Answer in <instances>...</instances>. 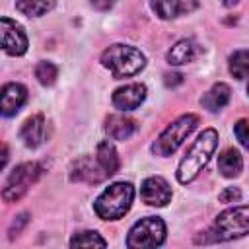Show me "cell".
Wrapping results in <instances>:
<instances>
[{
  "instance_id": "obj_1",
  "label": "cell",
  "mask_w": 249,
  "mask_h": 249,
  "mask_svg": "<svg viewBox=\"0 0 249 249\" xmlns=\"http://www.w3.org/2000/svg\"><path fill=\"white\" fill-rule=\"evenodd\" d=\"M216 146H218V132L214 128L202 130L198 134V138L193 142V146L189 148V152L185 154V158L179 161L177 181L183 185L191 183L200 173V169L210 161Z\"/></svg>"
},
{
  "instance_id": "obj_2",
  "label": "cell",
  "mask_w": 249,
  "mask_h": 249,
  "mask_svg": "<svg viewBox=\"0 0 249 249\" xmlns=\"http://www.w3.org/2000/svg\"><path fill=\"white\" fill-rule=\"evenodd\" d=\"M249 233V206H233L218 214L212 228L202 231V237H196V243L210 241H230Z\"/></svg>"
},
{
  "instance_id": "obj_3",
  "label": "cell",
  "mask_w": 249,
  "mask_h": 249,
  "mask_svg": "<svg viewBox=\"0 0 249 249\" xmlns=\"http://www.w3.org/2000/svg\"><path fill=\"white\" fill-rule=\"evenodd\" d=\"M132 198L134 187L130 183H113L95 198L93 210L101 220H119L128 212Z\"/></svg>"
},
{
  "instance_id": "obj_4",
  "label": "cell",
  "mask_w": 249,
  "mask_h": 249,
  "mask_svg": "<svg viewBox=\"0 0 249 249\" xmlns=\"http://www.w3.org/2000/svg\"><path fill=\"white\" fill-rule=\"evenodd\" d=\"M101 64L111 70L115 80L138 74L146 66L144 54L130 45H111L101 54Z\"/></svg>"
},
{
  "instance_id": "obj_5",
  "label": "cell",
  "mask_w": 249,
  "mask_h": 249,
  "mask_svg": "<svg viewBox=\"0 0 249 249\" xmlns=\"http://www.w3.org/2000/svg\"><path fill=\"white\" fill-rule=\"evenodd\" d=\"M196 124H198V117H196V115H191V113L181 115L179 119H175V121L158 136V140L152 144V152H154L156 156H161V158L171 156V154L183 144V140L196 128Z\"/></svg>"
},
{
  "instance_id": "obj_6",
  "label": "cell",
  "mask_w": 249,
  "mask_h": 249,
  "mask_svg": "<svg viewBox=\"0 0 249 249\" xmlns=\"http://www.w3.org/2000/svg\"><path fill=\"white\" fill-rule=\"evenodd\" d=\"M43 167L37 161H25L19 163L12 169V173L6 179V185L2 189V198L4 202H18L31 185H35V181L41 177Z\"/></svg>"
},
{
  "instance_id": "obj_7",
  "label": "cell",
  "mask_w": 249,
  "mask_h": 249,
  "mask_svg": "<svg viewBox=\"0 0 249 249\" xmlns=\"http://www.w3.org/2000/svg\"><path fill=\"white\" fill-rule=\"evenodd\" d=\"M165 241V224L158 216H148L138 220L126 237V247L142 249V247H158Z\"/></svg>"
},
{
  "instance_id": "obj_8",
  "label": "cell",
  "mask_w": 249,
  "mask_h": 249,
  "mask_svg": "<svg viewBox=\"0 0 249 249\" xmlns=\"http://www.w3.org/2000/svg\"><path fill=\"white\" fill-rule=\"evenodd\" d=\"M0 31H2V49H4V53L12 54V56H19L27 51V35H25L23 27L18 21L4 16L0 19Z\"/></svg>"
},
{
  "instance_id": "obj_9",
  "label": "cell",
  "mask_w": 249,
  "mask_h": 249,
  "mask_svg": "<svg viewBox=\"0 0 249 249\" xmlns=\"http://www.w3.org/2000/svg\"><path fill=\"white\" fill-rule=\"evenodd\" d=\"M70 179L74 183H89V185H95V183L105 181L107 175L103 173L97 156H95V160L91 156H82V158H78L72 163V167H70Z\"/></svg>"
},
{
  "instance_id": "obj_10",
  "label": "cell",
  "mask_w": 249,
  "mask_h": 249,
  "mask_svg": "<svg viewBox=\"0 0 249 249\" xmlns=\"http://www.w3.org/2000/svg\"><path fill=\"white\" fill-rule=\"evenodd\" d=\"M140 196L150 206H165L171 200V187L163 177H148L140 187Z\"/></svg>"
},
{
  "instance_id": "obj_11",
  "label": "cell",
  "mask_w": 249,
  "mask_h": 249,
  "mask_svg": "<svg viewBox=\"0 0 249 249\" xmlns=\"http://www.w3.org/2000/svg\"><path fill=\"white\" fill-rule=\"evenodd\" d=\"M146 99V86L144 84H128L113 93V105L119 111H134Z\"/></svg>"
},
{
  "instance_id": "obj_12",
  "label": "cell",
  "mask_w": 249,
  "mask_h": 249,
  "mask_svg": "<svg viewBox=\"0 0 249 249\" xmlns=\"http://www.w3.org/2000/svg\"><path fill=\"white\" fill-rule=\"evenodd\" d=\"M202 51L204 49L196 41H193V39H181V41H177L167 51V62L173 64V66H181V64H187V62L196 60L202 54Z\"/></svg>"
},
{
  "instance_id": "obj_13",
  "label": "cell",
  "mask_w": 249,
  "mask_h": 249,
  "mask_svg": "<svg viewBox=\"0 0 249 249\" xmlns=\"http://www.w3.org/2000/svg\"><path fill=\"white\" fill-rule=\"evenodd\" d=\"M198 6V0H152V10L161 19H173L183 14H191Z\"/></svg>"
},
{
  "instance_id": "obj_14",
  "label": "cell",
  "mask_w": 249,
  "mask_h": 249,
  "mask_svg": "<svg viewBox=\"0 0 249 249\" xmlns=\"http://www.w3.org/2000/svg\"><path fill=\"white\" fill-rule=\"evenodd\" d=\"M25 99H27V89H25V86L16 84V82L4 84V86H2V115H4V117L16 115V113L21 109V105L25 103Z\"/></svg>"
},
{
  "instance_id": "obj_15",
  "label": "cell",
  "mask_w": 249,
  "mask_h": 249,
  "mask_svg": "<svg viewBox=\"0 0 249 249\" xmlns=\"http://www.w3.org/2000/svg\"><path fill=\"white\" fill-rule=\"evenodd\" d=\"M19 138L27 148H37L45 140V117L43 115H33L29 117L21 128H19Z\"/></svg>"
},
{
  "instance_id": "obj_16",
  "label": "cell",
  "mask_w": 249,
  "mask_h": 249,
  "mask_svg": "<svg viewBox=\"0 0 249 249\" xmlns=\"http://www.w3.org/2000/svg\"><path fill=\"white\" fill-rule=\"evenodd\" d=\"M138 124L134 119L124 117V115H109L105 121V132L113 140H126L136 132Z\"/></svg>"
},
{
  "instance_id": "obj_17",
  "label": "cell",
  "mask_w": 249,
  "mask_h": 249,
  "mask_svg": "<svg viewBox=\"0 0 249 249\" xmlns=\"http://www.w3.org/2000/svg\"><path fill=\"white\" fill-rule=\"evenodd\" d=\"M230 95H231L230 88H228L226 84L218 82V84H214V86L200 97V105H202L204 109H208V111L214 113V111L224 109V107L230 103Z\"/></svg>"
},
{
  "instance_id": "obj_18",
  "label": "cell",
  "mask_w": 249,
  "mask_h": 249,
  "mask_svg": "<svg viewBox=\"0 0 249 249\" xmlns=\"http://www.w3.org/2000/svg\"><path fill=\"white\" fill-rule=\"evenodd\" d=\"M243 169V158L235 148H228L218 156V171L224 177H237Z\"/></svg>"
},
{
  "instance_id": "obj_19",
  "label": "cell",
  "mask_w": 249,
  "mask_h": 249,
  "mask_svg": "<svg viewBox=\"0 0 249 249\" xmlns=\"http://www.w3.org/2000/svg\"><path fill=\"white\" fill-rule=\"evenodd\" d=\"M97 160H99V165L103 169V173L107 177L115 175L117 169H119V156H117V150L115 146L109 142V140H101L97 144V152H95Z\"/></svg>"
},
{
  "instance_id": "obj_20",
  "label": "cell",
  "mask_w": 249,
  "mask_h": 249,
  "mask_svg": "<svg viewBox=\"0 0 249 249\" xmlns=\"http://www.w3.org/2000/svg\"><path fill=\"white\" fill-rule=\"evenodd\" d=\"M54 4L56 0H16V10L27 18H39L51 12Z\"/></svg>"
},
{
  "instance_id": "obj_21",
  "label": "cell",
  "mask_w": 249,
  "mask_h": 249,
  "mask_svg": "<svg viewBox=\"0 0 249 249\" xmlns=\"http://www.w3.org/2000/svg\"><path fill=\"white\" fill-rule=\"evenodd\" d=\"M230 74L237 80L249 76V51H235L230 56Z\"/></svg>"
},
{
  "instance_id": "obj_22",
  "label": "cell",
  "mask_w": 249,
  "mask_h": 249,
  "mask_svg": "<svg viewBox=\"0 0 249 249\" xmlns=\"http://www.w3.org/2000/svg\"><path fill=\"white\" fill-rule=\"evenodd\" d=\"M70 245H72V247H93V245L105 247L107 241H105L97 231L88 230V231H80V233H76V235L70 239Z\"/></svg>"
},
{
  "instance_id": "obj_23",
  "label": "cell",
  "mask_w": 249,
  "mask_h": 249,
  "mask_svg": "<svg viewBox=\"0 0 249 249\" xmlns=\"http://www.w3.org/2000/svg\"><path fill=\"white\" fill-rule=\"evenodd\" d=\"M56 76H58V68H56V64L49 62V60H43L35 66V78L43 86H53L56 82Z\"/></svg>"
},
{
  "instance_id": "obj_24",
  "label": "cell",
  "mask_w": 249,
  "mask_h": 249,
  "mask_svg": "<svg viewBox=\"0 0 249 249\" xmlns=\"http://www.w3.org/2000/svg\"><path fill=\"white\" fill-rule=\"evenodd\" d=\"M233 132L239 140V144L243 148H249V121L247 119H239L235 124H233Z\"/></svg>"
},
{
  "instance_id": "obj_25",
  "label": "cell",
  "mask_w": 249,
  "mask_h": 249,
  "mask_svg": "<svg viewBox=\"0 0 249 249\" xmlns=\"http://www.w3.org/2000/svg\"><path fill=\"white\" fill-rule=\"evenodd\" d=\"M220 202H237L239 198H241V193H239V189L237 187H228V189H224L222 193H220Z\"/></svg>"
},
{
  "instance_id": "obj_26",
  "label": "cell",
  "mask_w": 249,
  "mask_h": 249,
  "mask_svg": "<svg viewBox=\"0 0 249 249\" xmlns=\"http://www.w3.org/2000/svg\"><path fill=\"white\" fill-rule=\"evenodd\" d=\"M27 220H29V214H19V216L12 222V226H10V237L18 235V233L21 231V228L27 224Z\"/></svg>"
},
{
  "instance_id": "obj_27",
  "label": "cell",
  "mask_w": 249,
  "mask_h": 249,
  "mask_svg": "<svg viewBox=\"0 0 249 249\" xmlns=\"http://www.w3.org/2000/svg\"><path fill=\"white\" fill-rule=\"evenodd\" d=\"M113 4H115V0H91V6L99 12H107L109 8H113Z\"/></svg>"
},
{
  "instance_id": "obj_28",
  "label": "cell",
  "mask_w": 249,
  "mask_h": 249,
  "mask_svg": "<svg viewBox=\"0 0 249 249\" xmlns=\"http://www.w3.org/2000/svg\"><path fill=\"white\" fill-rule=\"evenodd\" d=\"M183 82V76L181 74H177V72H173V74H165V86H177V84H181Z\"/></svg>"
},
{
  "instance_id": "obj_29",
  "label": "cell",
  "mask_w": 249,
  "mask_h": 249,
  "mask_svg": "<svg viewBox=\"0 0 249 249\" xmlns=\"http://www.w3.org/2000/svg\"><path fill=\"white\" fill-rule=\"evenodd\" d=\"M237 2H239V0H222V4H224V6H228V8H231V6H235Z\"/></svg>"
},
{
  "instance_id": "obj_30",
  "label": "cell",
  "mask_w": 249,
  "mask_h": 249,
  "mask_svg": "<svg viewBox=\"0 0 249 249\" xmlns=\"http://www.w3.org/2000/svg\"><path fill=\"white\" fill-rule=\"evenodd\" d=\"M247 93H249V84H247Z\"/></svg>"
}]
</instances>
